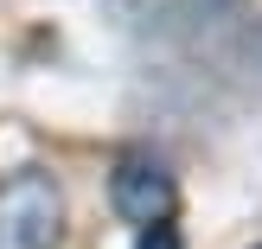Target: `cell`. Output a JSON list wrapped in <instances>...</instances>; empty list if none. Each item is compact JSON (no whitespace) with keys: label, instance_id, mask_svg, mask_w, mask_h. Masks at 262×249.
Here are the masks:
<instances>
[{"label":"cell","instance_id":"cell-1","mask_svg":"<svg viewBox=\"0 0 262 249\" xmlns=\"http://www.w3.org/2000/svg\"><path fill=\"white\" fill-rule=\"evenodd\" d=\"M64 192L51 173H13L0 186V249H58Z\"/></svg>","mask_w":262,"mask_h":249},{"label":"cell","instance_id":"cell-2","mask_svg":"<svg viewBox=\"0 0 262 249\" xmlns=\"http://www.w3.org/2000/svg\"><path fill=\"white\" fill-rule=\"evenodd\" d=\"M109 205L128 217V224H166V211H173V173H166L154 153H128L122 166L109 173Z\"/></svg>","mask_w":262,"mask_h":249},{"label":"cell","instance_id":"cell-3","mask_svg":"<svg viewBox=\"0 0 262 249\" xmlns=\"http://www.w3.org/2000/svg\"><path fill=\"white\" fill-rule=\"evenodd\" d=\"M135 249H179V230H173V224H147Z\"/></svg>","mask_w":262,"mask_h":249}]
</instances>
